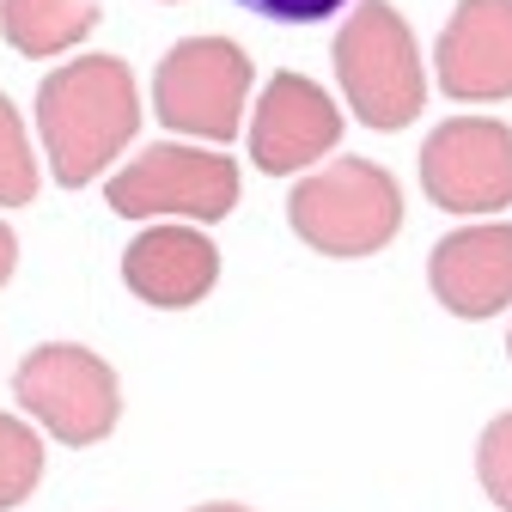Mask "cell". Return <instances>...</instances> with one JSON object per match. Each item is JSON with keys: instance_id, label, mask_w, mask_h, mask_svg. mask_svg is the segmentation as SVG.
Returning a JSON list of instances; mask_svg holds the SVG:
<instances>
[{"instance_id": "6da1fadb", "label": "cell", "mask_w": 512, "mask_h": 512, "mask_svg": "<svg viewBox=\"0 0 512 512\" xmlns=\"http://www.w3.org/2000/svg\"><path fill=\"white\" fill-rule=\"evenodd\" d=\"M141 128V92L128 61L74 55L37 86V135L49 153V177L61 189H86Z\"/></svg>"}, {"instance_id": "7a4b0ae2", "label": "cell", "mask_w": 512, "mask_h": 512, "mask_svg": "<svg viewBox=\"0 0 512 512\" xmlns=\"http://www.w3.org/2000/svg\"><path fill=\"white\" fill-rule=\"evenodd\" d=\"M336 80L348 92V110L378 135H397L427 110L421 49L391 0H360L348 13V25L336 31Z\"/></svg>"}, {"instance_id": "3957f363", "label": "cell", "mask_w": 512, "mask_h": 512, "mask_svg": "<svg viewBox=\"0 0 512 512\" xmlns=\"http://www.w3.org/2000/svg\"><path fill=\"white\" fill-rule=\"evenodd\" d=\"M287 220L317 256H372L403 232V189L372 159H336L299 177Z\"/></svg>"}, {"instance_id": "277c9868", "label": "cell", "mask_w": 512, "mask_h": 512, "mask_svg": "<svg viewBox=\"0 0 512 512\" xmlns=\"http://www.w3.org/2000/svg\"><path fill=\"white\" fill-rule=\"evenodd\" d=\"M238 159H226L220 147H183V141H159L128 159L104 202L122 220H183V226H214L238 208Z\"/></svg>"}, {"instance_id": "5b68a950", "label": "cell", "mask_w": 512, "mask_h": 512, "mask_svg": "<svg viewBox=\"0 0 512 512\" xmlns=\"http://www.w3.org/2000/svg\"><path fill=\"white\" fill-rule=\"evenodd\" d=\"M19 409L61 445H98L122 421V384L116 366L80 342H43L13 372Z\"/></svg>"}, {"instance_id": "8992f818", "label": "cell", "mask_w": 512, "mask_h": 512, "mask_svg": "<svg viewBox=\"0 0 512 512\" xmlns=\"http://www.w3.org/2000/svg\"><path fill=\"white\" fill-rule=\"evenodd\" d=\"M250 98V55L232 37H183L153 68V116L189 141H232Z\"/></svg>"}, {"instance_id": "52a82bcc", "label": "cell", "mask_w": 512, "mask_h": 512, "mask_svg": "<svg viewBox=\"0 0 512 512\" xmlns=\"http://www.w3.org/2000/svg\"><path fill=\"white\" fill-rule=\"evenodd\" d=\"M421 189L445 214H500L512 202V128L494 116H452L421 147Z\"/></svg>"}, {"instance_id": "ba28073f", "label": "cell", "mask_w": 512, "mask_h": 512, "mask_svg": "<svg viewBox=\"0 0 512 512\" xmlns=\"http://www.w3.org/2000/svg\"><path fill=\"white\" fill-rule=\"evenodd\" d=\"M336 141H342V110L317 80L275 74L269 92L256 98V116H250V165L256 171H269V177L305 171Z\"/></svg>"}, {"instance_id": "9c48e42d", "label": "cell", "mask_w": 512, "mask_h": 512, "mask_svg": "<svg viewBox=\"0 0 512 512\" xmlns=\"http://www.w3.org/2000/svg\"><path fill=\"white\" fill-rule=\"evenodd\" d=\"M433 80L458 104L512 98V0H458L433 49Z\"/></svg>"}, {"instance_id": "30bf717a", "label": "cell", "mask_w": 512, "mask_h": 512, "mask_svg": "<svg viewBox=\"0 0 512 512\" xmlns=\"http://www.w3.org/2000/svg\"><path fill=\"white\" fill-rule=\"evenodd\" d=\"M220 281V250L202 226H147L141 238H128L122 250V287L135 293L141 305H159V311H189L202 305Z\"/></svg>"}, {"instance_id": "8fae6325", "label": "cell", "mask_w": 512, "mask_h": 512, "mask_svg": "<svg viewBox=\"0 0 512 512\" xmlns=\"http://www.w3.org/2000/svg\"><path fill=\"white\" fill-rule=\"evenodd\" d=\"M427 287L452 317H494L512 305V226H458L427 256Z\"/></svg>"}, {"instance_id": "7c38bea8", "label": "cell", "mask_w": 512, "mask_h": 512, "mask_svg": "<svg viewBox=\"0 0 512 512\" xmlns=\"http://www.w3.org/2000/svg\"><path fill=\"white\" fill-rule=\"evenodd\" d=\"M104 19L98 0H0V31L7 43L31 61L68 55L74 43L92 37V25Z\"/></svg>"}, {"instance_id": "4fadbf2b", "label": "cell", "mask_w": 512, "mask_h": 512, "mask_svg": "<svg viewBox=\"0 0 512 512\" xmlns=\"http://www.w3.org/2000/svg\"><path fill=\"white\" fill-rule=\"evenodd\" d=\"M43 482V433L19 415H0V512H13Z\"/></svg>"}, {"instance_id": "5bb4252c", "label": "cell", "mask_w": 512, "mask_h": 512, "mask_svg": "<svg viewBox=\"0 0 512 512\" xmlns=\"http://www.w3.org/2000/svg\"><path fill=\"white\" fill-rule=\"evenodd\" d=\"M31 196H37V153L25 141L13 98L0 92V208H25Z\"/></svg>"}, {"instance_id": "9a60e30c", "label": "cell", "mask_w": 512, "mask_h": 512, "mask_svg": "<svg viewBox=\"0 0 512 512\" xmlns=\"http://www.w3.org/2000/svg\"><path fill=\"white\" fill-rule=\"evenodd\" d=\"M476 482L500 512H512V409L494 415L476 439Z\"/></svg>"}, {"instance_id": "2e32d148", "label": "cell", "mask_w": 512, "mask_h": 512, "mask_svg": "<svg viewBox=\"0 0 512 512\" xmlns=\"http://www.w3.org/2000/svg\"><path fill=\"white\" fill-rule=\"evenodd\" d=\"M238 7L269 19V25H324V19H336L348 7V0H238Z\"/></svg>"}, {"instance_id": "e0dca14e", "label": "cell", "mask_w": 512, "mask_h": 512, "mask_svg": "<svg viewBox=\"0 0 512 512\" xmlns=\"http://www.w3.org/2000/svg\"><path fill=\"white\" fill-rule=\"evenodd\" d=\"M13 269H19V238H13V226H0V287L13 281Z\"/></svg>"}, {"instance_id": "ac0fdd59", "label": "cell", "mask_w": 512, "mask_h": 512, "mask_svg": "<svg viewBox=\"0 0 512 512\" xmlns=\"http://www.w3.org/2000/svg\"><path fill=\"white\" fill-rule=\"evenodd\" d=\"M189 512H250V506H238V500H208V506H189Z\"/></svg>"}, {"instance_id": "d6986e66", "label": "cell", "mask_w": 512, "mask_h": 512, "mask_svg": "<svg viewBox=\"0 0 512 512\" xmlns=\"http://www.w3.org/2000/svg\"><path fill=\"white\" fill-rule=\"evenodd\" d=\"M506 354H512V336H506Z\"/></svg>"}]
</instances>
